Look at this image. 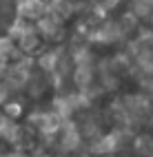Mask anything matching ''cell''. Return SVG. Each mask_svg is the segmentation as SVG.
<instances>
[{
    "instance_id": "obj_1",
    "label": "cell",
    "mask_w": 153,
    "mask_h": 157,
    "mask_svg": "<svg viewBox=\"0 0 153 157\" xmlns=\"http://www.w3.org/2000/svg\"><path fill=\"white\" fill-rule=\"evenodd\" d=\"M47 16V0H16V18L36 25Z\"/></svg>"
},
{
    "instance_id": "obj_2",
    "label": "cell",
    "mask_w": 153,
    "mask_h": 157,
    "mask_svg": "<svg viewBox=\"0 0 153 157\" xmlns=\"http://www.w3.org/2000/svg\"><path fill=\"white\" fill-rule=\"evenodd\" d=\"M25 56L20 53V49L16 44L14 38H9L7 33L0 36V67H11L16 62H20Z\"/></svg>"
},
{
    "instance_id": "obj_3",
    "label": "cell",
    "mask_w": 153,
    "mask_h": 157,
    "mask_svg": "<svg viewBox=\"0 0 153 157\" xmlns=\"http://www.w3.org/2000/svg\"><path fill=\"white\" fill-rule=\"evenodd\" d=\"M11 122H14V120H9L7 115L2 113V109H0V135H2V131H5V128H7L9 124H11Z\"/></svg>"
},
{
    "instance_id": "obj_4",
    "label": "cell",
    "mask_w": 153,
    "mask_h": 157,
    "mask_svg": "<svg viewBox=\"0 0 153 157\" xmlns=\"http://www.w3.org/2000/svg\"><path fill=\"white\" fill-rule=\"evenodd\" d=\"M5 157H33V155H29V153H22V151H11V153H7Z\"/></svg>"
}]
</instances>
